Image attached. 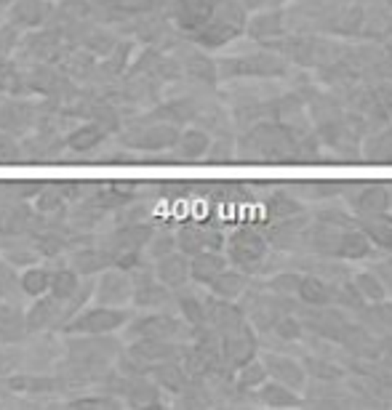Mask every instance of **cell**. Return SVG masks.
<instances>
[{
	"instance_id": "cell-7",
	"label": "cell",
	"mask_w": 392,
	"mask_h": 410,
	"mask_svg": "<svg viewBox=\"0 0 392 410\" xmlns=\"http://www.w3.org/2000/svg\"><path fill=\"white\" fill-rule=\"evenodd\" d=\"M222 355L232 368H241L243 362L257 357V339H254V333L245 322L241 328L222 336Z\"/></svg>"
},
{
	"instance_id": "cell-41",
	"label": "cell",
	"mask_w": 392,
	"mask_h": 410,
	"mask_svg": "<svg viewBox=\"0 0 392 410\" xmlns=\"http://www.w3.org/2000/svg\"><path fill=\"white\" fill-rule=\"evenodd\" d=\"M147 248L152 251V256L158 259L163 253H171L176 248V238L174 235H161V238H155V232H152V238H149Z\"/></svg>"
},
{
	"instance_id": "cell-4",
	"label": "cell",
	"mask_w": 392,
	"mask_h": 410,
	"mask_svg": "<svg viewBox=\"0 0 392 410\" xmlns=\"http://www.w3.org/2000/svg\"><path fill=\"white\" fill-rule=\"evenodd\" d=\"M248 146H251V158L254 160H285L288 155H294V139L291 131L275 123H264L257 125L248 133Z\"/></svg>"
},
{
	"instance_id": "cell-34",
	"label": "cell",
	"mask_w": 392,
	"mask_h": 410,
	"mask_svg": "<svg viewBox=\"0 0 392 410\" xmlns=\"http://www.w3.org/2000/svg\"><path fill=\"white\" fill-rule=\"evenodd\" d=\"M152 376H155L158 384L171 389V392H179L184 386V371L179 365H174L171 360H163L158 365H152Z\"/></svg>"
},
{
	"instance_id": "cell-40",
	"label": "cell",
	"mask_w": 392,
	"mask_h": 410,
	"mask_svg": "<svg viewBox=\"0 0 392 410\" xmlns=\"http://www.w3.org/2000/svg\"><path fill=\"white\" fill-rule=\"evenodd\" d=\"M299 278H302V275H291V272H285V275H278V278H272L270 288L275 293H285V296H291V293H297Z\"/></svg>"
},
{
	"instance_id": "cell-46",
	"label": "cell",
	"mask_w": 392,
	"mask_h": 410,
	"mask_svg": "<svg viewBox=\"0 0 392 410\" xmlns=\"http://www.w3.org/2000/svg\"><path fill=\"white\" fill-rule=\"evenodd\" d=\"M387 189H390V208H392V186H387Z\"/></svg>"
},
{
	"instance_id": "cell-12",
	"label": "cell",
	"mask_w": 392,
	"mask_h": 410,
	"mask_svg": "<svg viewBox=\"0 0 392 410\" xmlns=\"http://www.w3.org/2000/svg\"><path fill=\"white\" fill-rule=\"evenodd\" d=\"M48 16H51V3L48 0H14L11 11H8V19L16 27H25V29L41 27Z\"/></svg>"
},
{
	"instance_id": "cell-1",
	"label": "cell",
	"mask_w": 392,
	"mask_h": 410,
	"mask_svg": "<svg viewBox=\"0 0 392 410\" xmlns=\"http://www.w3.org/2000/svg\"><path fill=\"white\" fill-rule=\"evenodd\" d=\"M245 29V13L238 3L232 0H217L211 19L203 27H198L195 32H189L192 40L203 48H222L238 38Z\"/></svg>"
},
{
	"instance_id": "cell-31",
	"label": "cell",
	"mask_w": 392,
	"mask_h": 410,
	"mask_svg": "<svg viewBox=\"0 0 392 410\" xmlns=\"http://www.w3.org/2000/svg\"><path fill=\"white\" fill-rule=\"evenodd\" d=\"M352 288L358 291V296L368 301V304H377V301H384L387 299V291L381 285L377 272H358L355 280H352Z\"/></svg>"
},
{
	"instance_id": "cell-32",
	"label": "cell",
	"mask_w": 392,
	"mask_h": 410,
	"mask_svg": "<svg viewBox=\"0 0 392 410\" xmlns=\"http://www.w3.org/2000/svg\"><path fill=\"white\" fill-rule=\"evenodd\" d=\"M81 285V275L72 269V266H65V269H56L51 272V285H48V293L54 296L56 301H67L72 293L78 291Z\"/></svg>"
},
{
	"instance_id": "cell-5",
	"label": "cell",
	"mask_w": 392,
	"mask_h": 410,
	"mask_svg": "<svg viewBox=\"0 0 392 410\" xmlns=\"http://www.w3.org/2000/svg\"><path fill=\"white\" fill-rule=\"evenodd\" d=\"M94 296L99 304L126 306L134 296V278L126 269H104L94 282Z\"/></svg>"
},
{
	"instance_id": "cell-18",
	"label": "cell",
	"mask_w": 392,
	"mask_h": 410,
	"mask_svg": "<svg viewBox=\"0 0 392 410\" xmlns=\"http://www.w3.org/2000/svg\"><path fill=\"white\" fill-rule=\"evenodd\" d=\"M365 256H371V240L360 232V226H358V229H342L334 259L360 261V259H365Z\"/></svg>"
},
{
	"instance_id": "cell-6",
	"label": "cell",
	"mask_w": 392,
	"mask_h": 410,
	"mask_svg": "<svg viewBox=\"0 0 392 410\" xmlns=\"http://www.w3.org/2000/svg\"><path fill=\"white\" fill-rule=\"evenodd\" d=\"M176 139H179V128L174 123H155L147 128L131 131V136H126V144L142 152H163V149H174Z\"/></svg>"
},
{
	"instance_id": "cell-8",
	"label": "cell",
	"mask_w": 392,
	"mask_h": 410,
	"mask_svg": "<svg viewBox=\"0 0 392 410\" xmlns=\"http://www.w3.org/2000/svg\"><path fill=\"white\" fill-rule=\"evenodd\" d=\"M155 278L161 285H165L168 291H179L189 282V256L182 251H171L158 256L155 264Z\"/></svg>"
},
{
	"instance_id": "cell-39",
	"label": "cell",
	"mask_w": 392,
	"mask_h": 410,
	"mask_svg": "<svg viewBox=\"0 0 392 410\" xmlns=\"http://www.w3.org/2000/svg\"><path fill=\"white\" fill-rule=\"evenodd\" d=\"M275 333L281 336V339H285V341H297L299 336H302V322L294 317H281V320H275Z\"/></svg>"
},
{
	"instance_id": "cell-23",
	"label": "cell",
	"mask_w": 392,
	"mask_h": 410,
	"mask_svg": "<svg viewBox=\"0 0 392 410\" xmlns=\"http://www.w3.org/2000/svg\"><path fill=\"white\" fill-rule=\"evenodd\" d=\"M104 128L99 125V123H83V125H78L75 131L67 133V146L72 149V152H88V149H96V146L104 142Z\"/></svg>"
},
{
	"instance_id": "cell-33",
	"label": "cell",
	"mask_w": 392,
	"mask_h": 410,
	"mask_svg": "<svg viewBox=\"0 0 392 410\" xmlns=\"http://www.w3.org/2000/svg\"><path fill=\"white\" fill-rule=\"evenodd\" d=\"M238 371V389H259V386L264 384L267 378H270V373H267V365L264 362H259L257 357L243 362L241 368H235Z\"/></svg>"
},
{
	"instance_id": "cell-25",
	"label": "cell",
	"mask_w": 392,
	"mask_h": 410,
	"mask_svg": "<svg viewBox=\"0 0 392 410\" xmlns=\"http://www.w3.org/2000/svg\"><path fill=\"white\" fill-rule=\"evenodd\" d=\"M48 285H51V269H46V266L29 264V266H25V272L19 275V288H22V293L29 296V299L46 296V293H48Z\"/></svg>"
},
{
	"instance_id": "cell-3",
	"label": "cell",
	"mask_w": 392,
	"mask_h": 410,
	"mask_svg": "<svg viewBox=\"0 0 392 410\" xmlns=\"http://www.w3.org/2000/svg\"><path fill=\"white\" fill-rule=\"evenodd\" d=\"M224 251H227V261H232L241 269H251V266H259L264 261L267 238L254 226H241L224 240Z\"/></svg>"
},
{
	"instance_id": "cell-35",
	"label": "cell",
	"mask_w": 392,
	"mask_h": 410,
	"mask_svg": "<svg viewBox=\"0 0 392 410\" xmlns=\"http://www.w3.org/2000/svg\"><path fill=\"white\" fill-rule=\"evenodd\" d=\"M67 200V186H59V184H43L41 192L35 195V205L41 213H51L56 208H62Z\"/></svg>"
},
{
	"instance_id": "cell-16",
	"label": "cell",
	"mask_w": 392,
	"mask_h": 410,
	"mask_svg": "<svg viewBox=\"0 0 392 410\" xmlns=\"http://www.w3.org/2000/svg\"><path fill=\"white\" fill-rule=\"evenodd\" d=\"M62 301H56L54 296L48 293L46 299L38 296L35 299V304L27 309V315H25V328L27 331H43V328H48V325H54L56 320L62 317Z\"/></svg>"
},
{
	"instance_id": "cell-15",
	"label": "cell",
	"mask_w": 392,
	"mask_h": 410,
	"mask_svg": "<svg viewBox=\"0 0 392 410\" xmlns=\"http://www.w3.org/2000/svg\"><path fill=\"white\" fill-rule=\"evenodd\" d=\"M297 296L302 299V304L312 306V309H323V306H328L331 301H334L337 291H334V288H331L323 278L304 275V278H299Z\"/></svg>"
},
{
	"instance_id": "cell-2",
	"label": "cell",
	"mask_w": 392,
	"mask_h": 410,
	"mask_svg": "<svg viewBox=\"0 0 392 410\" xmlns=\"http://www.w3.org/2000/svg\"><path fill=\"white\" fill-rule=\"evenodd\" d=\"M128 320H131L128 309L99 304L91 309H81L75 317H69V331L81 336H107V333L121 331Z\"/></svg>"
},
{
	"instance_id": "cell-45",
	"label": "cell",
	"mask_w": 392,
	"mask_h": 410,
	"mask_svg": "<svg viewBox=\"0 0 392 410\" xmlns=\"http://www.w3.org/2000/svg\"><path fill=\"white\" fill-rule=\"evenodd\" d=\"M8 118H11V112H8V109H0V128L8 123Z\"/></svg>"
},
{
	"instance_id": "cell-29",
	"label": "cell",
	"mask_w": 392,
	"mask_h": 410,
	"mask_svg": "<svg viewBox=\"0 0 392 410\" xmlns=\"http://www.w3.org/2000/svg\"><path fill=\"white\" fill-rule=\"evenodd\" d=\"M131 200H134V186L121 184V182L99 186L94 195V203L99 208H121V205H128Z\"/></svg>"
},
{
	"instance_id": "cell-44",
	"label": "cell",
	"mask_w": 392,
	"mask_h": 410,
	"mask_svg": "<svg viewBox=\"0 0 392 410\" xmlns=\"http://www.w3.org/2000/svg\"><path fill=\"white\" fill-rule=\"evenodd\" d=\"M377 158L392 160V133H384V136L377 142Z\"/></svg>"
},
{
	"instance_id": "cell-28",
	"label": "cell",
	"mask_w": 392,
	"mask_h": 410,
	"mask_svg": "<svg viewBox=\"0 0 392 410\" xmlns=\"http://www.w3.org/2000/svg\"><path fill=\"white\" fill-rule=\"evenodd\" d=\"M149 238H152V226L147 224L123 226L115 235V251H142V248H147Z\"/></svg>"
},
{
	"instance_id": "cell-38",
	"label": "cell",
	"mask_w": 392,
	"mask_h": 410,
	"mask_svg": "<svg viewBox=\"0 0 392 410\" xmlns=\"http://www.w3.org/2000/svg\"><path fill=\"white\" fill-rule=\"evenodd\" d=\"M22 160V146L11 133L0 131V163H16Z\"/></svg>"
},
{
	"instance_id": "cell-27",
	"label": "cell",
	"mask_w": 392,
	"mask_h": 410,
	"mask_svg": "<svg viewBox=\"0 0 392 410\" xmlns=\"http://www.w3.org/2000/svg\"><path fill=\"white\" fill-rule=\"evenodd\" d=\"M248 35L257 40H267V38H278L283 32V13L281 11H267V13H259L254 16L248 25Z\"/></svg>"
},
{
	"instance_id": "cell-24",
	"label": "cell",
	"mask_w": 392,
	"mask_h": 410,
	"mask_svg": "<svg viewBox=\"0 0 392 410\" xmlns=\"http://www.w3.org/2000/svg\"><path fill=\"white\" fill-rule=\"evenodd\" d=\"M257 392H259V399H262L264 405H270V408H291V405H299V402H302L291 386L281 384V381H275V378H272V381L267 378Z\"/></svg>"
},
{
	"instance_id": "cell-36",
	"label": "cell",
	"mask_w": 392,
	"mask_h": 410,
	"mask_svg": "<svg viewBox=\"0 0 392 410\" xmlns=\"http://www.w3.org/2000/svg\"><path fill=\"white\" fill-rule=\"evenodd\" d=\"M179 309H182V315H184V320H187L189 325H205L208 322V309H205V304H201L192 296H182L179 299Z\"/></svg>"
},
{
	"instance_id": "cell-11",
	"label": "cell",
	"mask_w": 392,
	"mask_h": 410,
	"mask_svg": "<svg viewBox=\"0 0 392 410\" xmlns=\"http://www.w3.org/2000/svg\"><path fill=\"white\" fill-rule=\"evenodd\" d=\"M350 205L360 219L381 211H390V189L384 184H365L350 198Z\"/></svg>"
},
{
	"instance_id": "cell-10",
	"label": "cell",
	"mask_w": 392,
	"mask_h": 410,
	"mask_svg": "<svg viewBox=\"0 0 392 410\" xmlns=\"http://www.w3.org/2000/svg\"><path fill=\"white\" fill-rule=\"evenodd\" d=\"M176 248L184 253V256H195V253L201 251H222L224 248V242L219 235L214 232H208L203 226H195V224H187L179 229V235H176Z\"/></svg>"
},
{
	"instance_id": "cell-26",
	"label": "cell",
	"mask_w": 392,
	"mask_h": 410,
	"mask_svg": "<svg viewBox=\"0 0 392 410\" xmlns=\"http://www.w3.org/2000/svg\"><path fill=\"white\" fill-rule=\"evenodd\" d=\"M112 266V253L109 251H78L72 256V269L78 275H96V272H104Z\"/></svg>"
},
{
	"instance_id": "cell-19",
	"label": "cell",
	"mask_w": 392,
	"mask_h": 410,
	"mask_svg": "<svg viewBox=\"0 0 392 410\" xmlns=\"http://www.w3.org/2000/svg\"><path fill=\"white\" fill-rule=\"evenodd\" d=\"M208 288H211V293L217 296L219 301H235L245 291V275H241L238 269H227L224 266L217 278L208 282Z\"/></svg>"
},
{
	"instance_id": "cell-22",
	"label": "cell",
	"mask_w": 392,
	"mask_h": 410,
	"mask_svg": "<svg viewBox=\"0 0 392 410\" xmlns=\"http://www.w3.org/2000/svg\"><path fill=\"white\" fill-rule=\"evenodd\" d=\"M174 149L182 155L184 160H198L208 155L211 149V136L201 128H187V131H179V139H176Z\"/></svg>"
},
{
	"instance_id": "cell-42",
	"label": "cell",
	"mask_w": 392,
	"mask_h": 410,
	"mask_svg": "<svg viewBox=\"0 0 392 410\" xmlns=\"http://www.w3.org/2000/svg\"><path fill=\"white\" fill-rule=\"evenodd\" d=\"M69 405H75V408H118L121 402L115 397H81L72 399Z\"/></svg>"
},
{
	"instance_id": "cell-14",
	"label": "cell",
	"mask_w": 392,
	"mask_h": 410,
	"mask_svg": "<svg viewBox=\"0 0 392 410\" xmlns=\"http://www.w3.org/2000/svg\"><path fill=\"white\" fill-rule=\"evenodd\" d=\"M264 365H267V373H270L275 381H281V384L291 386L294 392H302V389H304L307 373H304V368L299 365L297 360L281 357V355H270Z\"/></svg>"
},
{
	"instance_id": "cell-17",
	"label": "cell",
	"mask_w": 392,
	"mask_h": 410,
	"mask_svg": "<svg viewBox=\"0 0 392 410\" xmlns=\"http://www.w3.org/2000/svg\"><path fill=\"white\" fill-rule=\"evenodd\" d=\"M360 232L371 240V245L377 248H384V251H392V213L381 211L374 213V216H363L360 219Z\"/></svg>"
},
{
	"instance_id": "cell-43",
	"label": "cell",
	"mask_w": 392,
	"mask_h": 410,
	"mask_svg": "<svg viewBox=\"0 0 392 410\" xmlns=\"http://www.w3.org/2000/svg\"><path fill=\"white\" fill-rule=\"evenodd\" d=\"M307 365H310L312 376H320V378H339V376H342V371H339L337 365L323 362V360H310Z\"/></svg>"
},
{
	"instance_id": "cell-13",
	"label": "cell",
	"mask_w": 392,
	"mask_h": 410,
	"mask_svg": "<svg viewBox=\"0 0 392 410\" xmlns=\"http://www.w3.org/2000/svg\"><path fill=\"white\" fill-rule=\"evenodd\" d=\"M224 266H227V256H224V253L208 251V248H205V251L189 256V280H195V282H201V285H208Z\"/></svg>"
},
{
	"instance_id": "cell-20",
	"label": "cell",
	"mask_w": 392,
	"mask_h": 410,
	"mask_svg": "<svg viewBox=\"0 0 392 410\" xmlns=\"http://www.w3.org/2000/svg\"><path fill=\"white\" fill-rule=\"evenodd\" d=\"M230 72L235 75H275V72H283V62L267 56V53H257L251 59H232L227 62Z\"/></svg>"
},
{
	"instance_id": "cell-9",
	"label": "cell",
	"mask_w": 392,
	"mask_h": 410,
	"mask_svg": "<svg viewBox=\"0 0 392 410\" xmlns=\"http://www.w3.org/2000/svg\"><path fill=\"white\" fill-rule=\"evenodd\" d=\"M217 0H174V22L184 32H195L214 13Z\"/></svg>"
},
{
	"instance_id": "cell-21",
	"label": "cell",
	"mask_w": 392,
	"mask_h": 410,
	"mask_svg": "<svg viewBox=\"0 0 392 410\" xmlns=\"http://www.w3.org/2000/svg\"><path fill=\"white\" fill-rule=\"evenodd\" d=\"M136 339H161V341H171L176 333H179V322L171 317H163V315H152V317L139 320L131 331Z\"/></svg>"
},
{
	"instance_id": "cell-30",
	"label": "cell",
	"mask_w": 392,
	"mask_h": 410,
	"mask_svg": "<svg viewBox=\"0 0 392 410\" xmlns=\"http://www.w3.org/2000/svg\"><path fill=\"white\" fill-rule=\"evenodd\" d=\"M208 322L224 336V333H230L243 325V315H241V309L232 304V301H222V304H217L208 312Z\"/></svg>"
},
{
	"instance_id": "cell-37",
	"label": "cell",
	"mask_w": 392,
	"mask_h": 410,
	"mask_svg": "<svg viewBox=\"0 0 392 410\" xmlns=\"http://www.w3.org/2000/svg\"><path fill=\"white\" fill-rule=\"evenodd\" d=\"M107 6L109 8H115V11H121V13H131V16H136V13L152 11L155 0H107Z\"/></svg>"
}]
</instances>
